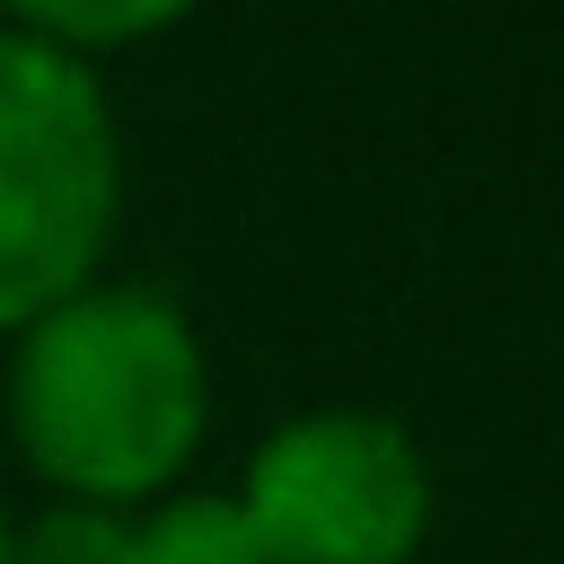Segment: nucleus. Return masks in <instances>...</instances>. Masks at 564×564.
<instances>
[{"label": "nucleus", "mask_w": 564, "mask_h": 564, "mask_svg": "<svg viewBox=\"0 0 564 564\" xmlns=\"http://www.w3.org/2000/svg\"><path fill=\"white\" fill-rule=\"evenodd\" d=\"M0 564H9V511H0Z\"/></svg>", "instance_id": "nucleus-7"}, {"label": "nucleus", "mask_w": 564, "mask_h": 564, "mask_svg": "<svg viewBox=\"0 0 564 564\" xmlns=\"http://www.w3.org/2000/svg\"><path fill=\"white\" fill-rule=\"evenodd\" d=\"M238 511L273 564H405L432 529V467L405 423L317 405L256 441Z\"/></svg>", "instance_id": "nucleus-3"}, {"label": "nucleus", "mask_w": 564, "mask_h": 564, "mask_svg": "<svg viewBox=\"0 0 564 564\" xmlns=\"http://www.w3.org/2000/svg\"><path fill=\"white\" fill-rule=\"evenodd\" d=\"M9 564H132V520L106 502H53L44 520L9 529Z\"/></svg>", "instance_id": "nucleus-5"}, {"label": "nucleus", "mask_w": 564, "mask_h": 564, "mask_svg": "<svg viewBox=\"0 0 564 564\" xmlns=\"http://www.w3.org/2000/svg\"><path fill=\"white\" fill-rule=\"evenodd\" d=\"M115 106L97 70L26 26H0V326L88 291L115 238Z\"/></svg>", "instance_id": "nucleus-2"}, {"label": "nucleus", "mask_w": 564, "mask_h": 564, "mask_svg": "<svg viewBox=\"0 0 564 564\" xmlns=\"http://www.w3.org/2000/svg\"><path fill=\"white\" fill-rule=\"evenodd\" d=\"M9 423L35 476L79 502L159 494L203 441V344L167 291L88 282L18 326Z\"/></svg>", "instance_id": "nucleus-1"}, {"label": "nucleus", "mask_w": 564, "mask_h": 564, "mask_svg": "<svg viewBox=\"0 0 564 564\" xmlns=\"http://www.w3.org/2000/svg\"><path fill=\"white\" fill-rule=\"evenodd\" d=\"M132 564H273L238 494H176L132 529Z\"/></svg>", "instance_id": "nucleus-4"}, {"label": "nucleus", "mask_w": 564, "mask_h": 564, "mask_svg": "<svg viewBox=\"0 0 564 564\" xmlns=\"http://www.w3.org/2000/svg\"><path fill=\"white\" fill-rule=\"evenodd\" d=\"M26 35L79 53V44H123V35H150L167 18H185L194 0H9Z\"/></svg>", "instance_id": "nucleus-6"}]
</instances>
